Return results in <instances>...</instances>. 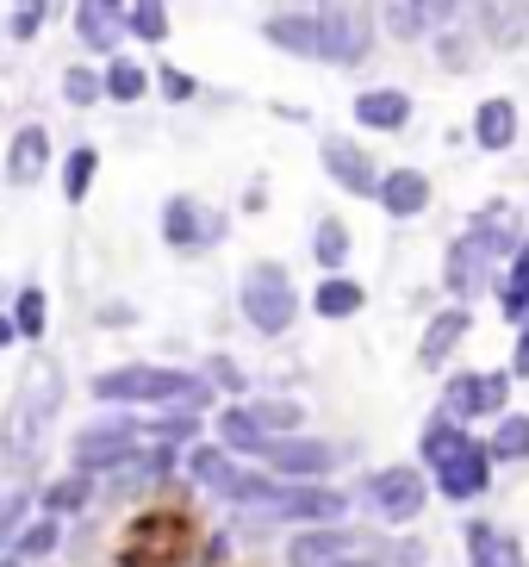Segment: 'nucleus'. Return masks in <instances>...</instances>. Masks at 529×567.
Segmentation results:
<instances>
[{"instance_id": "f257e3e1", "label": "nucleus", "mask_w": 529, "mask_h": 567, "mask_svg": "<svg viewBox=\"0 0 529 567\" xmlns=\"http://www.w3.org/2000/svg\"><path fill=\"white\" fill-rule=\"evenodd\" d=\"M63 400H69L63 362H56V355H32V362L19 368L7 412H0V462H13V467L38 462L50 424H56V412H63Z\"/></svg>"}, {"instance_id": "f03ea898", "label": "nucleus", "mask_w": 529, "mask_h": 567, "mask_svg": "<svg viewBox=\"0 0 529 567\" xmlns=\"http://www.w3.org/2000/svg\"><path fill=\"white\" fill-rule=\"evenodd\" d=\"M199 517L187 505H137L113 536V567H194Z\"/></svg>"}, {"instance_id": "7ed1b4c3", "label": "nucleus", "mask_w": 529, "mask_h": 567, "mask_svg": "<svg viewBox=\"0 0 529 567\" xmlns=\"http://www.w3.org/2000/svg\"><path fill=\"white\" fill-rule=\"evenodd\" d=\"M199 374L194 368H175V362H118V368H100L87 393L100 405H118V412H144V405H175L181 393H194Z\"/></svg>"}, {"instance_id": "20e7f679", "label": "nucleus", "mask_w": 529, "mask_h": 567, "mask_svg": "<svg viewBox=\"0 0 529 567\" xmlns=\"http://www.w3.org/2000/svg\"><path fill=\"white\" fill-rule=\"evenodd\" d=\"M237 312H243V324L256 337H287L299 324V312H305V300H299L293 275H287L274 256H256V262L237 275Z\"/></svg>"}, {"instance_id": "39448f33", "label": "nucleus", "mask_w": 529, "mask_h": 567, "mask_svg": "<svg viewBox=\"0 0 529 567\" xmlns=\"http://www.w3.org/2000/svg\"><path fill=\"white\" fill-rule=\"evenodd\" d=\"M137 450H144V424H137L132 412L106 405L100 417H87L82 431L69 436V467H82V474H113V467H125Z\"/></svg>"}, {"instance_id": "423d86ee", "label": "nucleus", "mask_w": 529, "mask_h": 567, "mask_svg": "<svg viewBox=\"0 0 529 567\" xmlns=\"http://www.w3.org/2000/svg\"><path fill=\"white\" fill-rule=\"evenodd\" d=\"M156 231H163V244L175 256H206L231 237V213L199 200V194H168L163 213H156Z\"/></svg>"}, {"instance_id": "0eeeda50", "label": "nucleus", "mask_w": 529, "mask_h": 567, "mask_svg": "<svg viewBox=\"0 0 529 567\" xmlns=\"http://www.w3.org/2000/svg\"><path fill=\"white\" fill-rule=\"evenodd\" d=\"M318 38H324L318 63H331V69H362L367 56H374L381 19L367 13L362 0H318Z\"/></svg>"}, {"instance_id": "6e6552de", "label": "nucleus", "mask_w": 529, "mask_h": 567, "mask_svg": "<svg viewBox=\"0 0 529 567\" xmlns=\"http://www.w3.org/2000/svg\"><path fill=\"white\" fill-rule=\"evenodd\" d=\"M256 517L293 524V530H305V524H343L349 493H336V486H324V481H281V474H274V486H268V499L256 505Z\"/></svg>"}, {"instance_id": "1a4fd4ad", "label": "nucleus", "mask_w": 529, "mask_h": 567, "mask_svg": "<svg viewBox=\"0 0 529 567\" xmlns=\"http://www.w3.org/2000/svg\"><path fill=\"white\" fill-rule=\"evenodd\" d=\"M443 412L461 417V424H492V417L511 412V368H461L448 374L443 386Z\"/></svg>"}, {"instance_id": "9d476101", "label": "nucleus", "mask_w": 529, "mask_h": 567, "mask_svg": "<svg viewBox=\"0 0 529 567\" xmlns=\"http://www.w3.org/2000/svg\"><path fill=\"white\" fill-rule=\"evenodd\" d=\"M362 499L374 505V517L381 524H393V530H405V524H417L424 517V505H431V481H424V467H374L362 486Z\"/></svg>"}, {"instance_id": "9b49d317", "label": "nucleus", "mask_w": 529, "mask_h": 567, "mask_svg": "<svg viewBox=\"0 0 529 567\" xmlns=\"http://www.w3.org/2000/svg\"><path fill=\"white\" fill-rule=\"evenodd\" d=\"M256 462H262L268 474H281V481H331L336 462H343V450H336V443H324V436L293 431V436H268Z\"/></svg>"}, {"instance_id": "f8f14e48", "label": "nucleus", "mask_w": 529, "mask_h": 567, "mask_svg": "<svg viewBox=\"0 0 529 567\" xmlns=\"http://www.w3.org/2000/svg\"><path fill=\"white\" fill-rule=\"evenodd\" d=\"M492 474H498V462H492V450H486V436H467L443 467H431V486L448 505H474V499L492 493Z\"/></svg>"}, {"instance_id": "ddd939ff", "label": "nucleus", "mask_w": 529, "mask_h": 567, "mask_svg": "<svg viewBox=\"0 0 529 567\" xmlns=\"http://www.w3.org/2000/svg\"><path fill=\"white\" fill-rule=\"evenodd\" d=\"M349 555H367V530H355L343 517V524H305V530H293L281 561L287 567H336Z\"/></svg>"}, {"instance_id": "4468645a", "label": "nucleus", "mask_w": 529, "mask_h": 567, "mask_svg": "<svg viewBox=\"0 0 529 567\" xmlns=\"http://www.w3.org/2000/svg\"><path fill=\"white\" fill-rule=\"evenodd\" d=\"M318 168L331 175V187H343L349 200H374V194H381V163H374L355 137L324 132L318 137Z\"/></svg>"}, {"instance_id": "2eb2a0df", "label": "nucleus", "mask_w": 529, "mask_h": 567, "mask_svg": "<svg viewBox=\"0 0 529 567\" xmlns=\"http://www.w3.org/2000/svg\"><path fill=\"white\" fill-rule=\"evenodd\" d=\"M443 287H448V300H461V306H474L486 287H498V262L480 250V237H474V231H461L455 244H448V256H443Z\"/></svg>"}, {"instance_id": "dca6fc26", "label": "nucleus", "mask_w": 529, "mask_h": 567, "mask_svg": "<svg viewBox=\"0 0 529 567\" xmlns=\"http://www.w3.org/2000/svg\"><path fill=\"white\" fill-rule=\"evenodd\" d=\"M56 168V144H50V125H19L13 137H7V156H0V182L7 187H38Z\"/></svg>"}, {"instance_id": "f3484780", "label": "nucleus", "mask_w": 529, "mask_h": 567, "mask_svg": "<svg viewBox=\"0 0 529 567\" xmlns=\"http://www.w3.org/2000/svg\"><path fill=\"white\" fill-rule=\"evenodd\" d=\"M436 200V187L431 175L417 163H398V168H381V194H374V206H381L393 225H412V218H424Z\"/></svg>"}, {"instance_id": "a211bd4d", "label": "nucleus", "mask_w": 529, "mask_h": 567, "mask_svg": "<svg viewBox=\"0 0 529 567\" xmlns=\"http://www.w3.org/2000/svg\"><path fill=\"white\" fill-rule=\"evenodd\" d=\"M467 231L480 237V250L492 256V262H511L517 244L529 237L523 213H517V200H505V194H492V200H480V213H474V225Z\"/></svg>"}, {"instance_id": "6ab92c4d", "label": "nucleus", "mask_w": 529, "mask_h": 567, "mask_svg": "<svg viewBox=\"0 0 529 567\" xmlns=\"http://www.w3.org/2000/svg\"><path fill=\"white\" fill-rule=\"evenodd\" d=\"M474 38H480L486 51H523L529 0H474Z\"/></svg>"}, {"instance_id": "aec40b11", "label": "nucleus", "mask_w": 529, "mask_h": 567, "mask_svg": "<svg viewBox=\"0 0 529 567\" xmlns=\"http://www.w3.org/2000/svg\"><path fill=\"white\" fill-rule=\"evenodd\" d=\"M467 331H474V312H467L461 300H448L443 312H431V324H424V337H417V368H448L455 362V350L467 343Z\"/></svg>"}, {"instance_id": "412c9836", "label": "nucleus", "mask_w": 529, "mask_h": 567, "mask_svg": "<svg viewBox=\"0 0 529 567\" xmlns=\"http://www.w3.org/2000/svg\"><path fill=\"white\" fill-rule=\"evenodd\" d=\"M349 113H355V125L362 132H381V137H398L405 125H412L417 101L405 94V87H362L355 101H349Z\"/></svg>"}, {"instance_id": "4be33fe9", "label": "nucleus", "mask_w": 529, "mask_h": 567, "mask_svg": "<svg viewBox=\"0 0 529 567\" xmlns=\"http://www.w3.org/2000/svg\"><path fill=\"white\" fill-rule=\"evenodd\" d=\"M517 132H523V118H517L511 94H486V101L474 106V118H467V137H474V151H486V156H505L517 144Z\"/></svg>"}, {"instance_id": "5701e85b", "label": "nucleus", "mask_w": 529, "mask_h": 567, "mask_svg": "<svg viewBox=\"0 0 529 567\" xmlns=\"http://www.w3.org/2000/svg\"><path fill=\"white\" fill-rule=\"evenodd\" d=\"M461 543H467V567H529L523 543L505 524H492V517H467Z\"/></svg>"}, {"instance_id": "b1692460", "label": "nucleus", "mask_w": 529, "mask_h": 567, "mask_svg": "<svg viewBox=\"0 0 529 567\" xmlns=\"http://www.w3.org/2000/svg\"><path fill=\"white\" fill-rule=\"evenodd\" d=\"M75 38H82L87 56H118L125 51V13L106 7V0H75Z\"/></svg>"}, {"instance_id": "393cba45", "label": "nucleus", "mask_w": 529, "mask_h": 567, "mask_svg": "<svg viewBox=\"0 0 529 567\" xmlns=\"http://www.w3.org/2000/svg\"><path fill=\"white\" fill-rule=\"evenodd\" d=\"M262 44L281 56H299V63H318L324 38H318V13H268L262 19Z\"/></svg>"}, {"instance_id": "a878e982", "label": "nucleus", "mask_w": 529, "mask_h": 567, "mask_svg": "<svg viewBox=\"0 0 529 567\" xmlns=\"http://www.w3.org/2000/svg\"><path fill=\"white\" fill-rule=\"evenodd\" d=\"M305 312L324 318V324H349V318H362V312H367V287L355 281V275H324V281L312 287Z\"/></svg>"}, {"instance_id": "bb28decb", "label": "nucleus", "mask_w": 529, "mask_h": 567, "mask_svg": "<svg viewBox=\"0 0 529 567\" xmlns=\"http://www.w3.org/2000/svg\"><path fill=\"white\" fill-rule=\"evenodd\" d=\"M212 436H218L231 455H262V443H268V431L256 424L249 400H218V405H212Z\"/></svg>"}, {"instance_id": "cd10ccee", "label": "nucleus", "mask_w": 529, "mask_h": 567, "mask_svg": "<svg viewBox=\"0 0 529 567\" xmlns=\"http://www.w3.org/2000/svg\"><path fill=\"white\" fill-rule=\"evenodd\" d=\"M94 499H100V474H82V467H69L50 486H38V512L44 517H82Z\"/></svg>"}, {"instance_id": "c85d7f7f", "label": "nucleus", "mask_w": 529, "mask_h": 567, "mask_svg": "<svg viewBox=\"0 0 529 567\" xmlns=\"http://www.w3.org/2000/svg\"><path fill=\"white\" fill-rule=\"evenodd\" d=\"M312 262L324 268V275H349V262H355V231H349V218L324 213L312 225Z\"/></svg>"}, {"instance_id": "c756f323", "label": "nucleus", "mask_w": 529, "mask_h": 567, "mask_svg": "<svg viewBox=\"0 0 529 567\" xmlns=\"http://www.w3.org/2000/svg\"><path fill=\"white\" fill-rule=\"evenodd\" d=\"M100 75H106V101L113 106H137L144 94H156V75H149V63H137V56H106L100 63Z\"/></svg>"}, {"instance_id": "7c9ffc66", "label": "nucleus", "mask_w": 529, "mask_h": 567, "mask_svg": "<svg viewBox=\"0 0 529 567\" xmlns=\"http://www.w3.org/2000/svg\"><path fill=\"white\" fill-rule=\"evenodd\" d=\"M467 436H474V431H467L461 417H448L443 405H436V412L424 417V431H417V462L443 467L448 455H455V450H461V443H467Z\"/></svg>"}, {"instance_id": "2f4dec72", "label": "nucleus", "mask_w": 529, "mask_h": 567, "mask_svg": "<svg viewBox=\"0 0 529 567\" xmlns=\"http://www.w3.org/2000/svg\"><path fill=\"white\" fill-rule=\"evenodd\" d=\"M7 318H13L19 343H32V350H38V343L50 337V293H44L38 281H25V287L13 293V306H7Z\"/></svg>"}, {"instance_id": "473e14b6", "label": "nucleus", "mask_w": 529, "mask_h": 567, "mask_svg": "<svg viewBox=\"0 0 529 567\" xmlns=\"http://www.w3.org/2000/svg\"><path fill=\"white\" fill-rule=\"evenodd\" d=\"M100 182V151L94 144H75V151L56 163V187H63V206H87V194H94Z\"/></svg>"}, {"instance_id": "72a5a7b5", "label": "nucleus", "mask_w": 529, "mask_h": 567, "mask_svg": "<svg viewBox=\"0 0 529 567\" xmlns=\"http://www.w3.org/2000/svg\"><path fill=\"white\" fill-rule=\"evenodd\" d=\"M63 549V517H44V512H32L25 517V530L13 536V561H25V567H38V561H50V555Z\"/></svg>"}, {"instance_id": "f704fd0d", "label": "nucleus", "mask_w": 529, "mask_h": 567, "mask_svg": "<svg viewBox=\"0 0 529 567\" xmlns=\"http://www.w3.org/2000/svg\"><path fill=\"white\" fill-rule=\"evenodd\" d=\"M486 450H492L498 467H529V412L492 417V431H486Z\"/></svg>"}, {"instance_id": "c9c22d12", "label": "nucleus", "mask_w": 529, "mask_h": 567, "mask_svg": "<svg viewBox=\"0 0 529 567\" xmlns=\"http://www.w3.org/2000/svg\"><path fill=\"white\" fill-rule=\"evenodd\" d=\"M231 467H237V455L225 450L218 436H212V443H187V450H181V474H187L194 486H218Z\"/></svg>"}, {"instance_id": "e433bc0d", "label": "nucleus", "mask_w": 529, "mask_h": 567, "mask_svg": "<svg viewBox=\"0 0 529 567\" xmlns=\"http://www.w3.org/2000/svg\"><path fill=\"white\" fill-rule=\"evenodd\" d=\"M431 51H436V63L448 69V75H461V69H474V56L486 51L480 38H474V25H443V32H431Z\"/></svg>"}, {"instance_id": "4c0bfd02", "label": "nucleus", "mask_w": 529, "mask_h": 567, "mask_svg": "<svg viewBox=\"0 0 529 567\" xmlns=\"http://www.w3.org/2000/svg\"><path fill=\"white\" fill-rule=\"evenodd\" d=\"M381 32L393 38V44H424V38H431L424 0H381Z\"/></svg>"}, {"instance_id": "58836bf2", "label": "nucleus", "mask_w": 529, "mask_h": 567, "mask_svg": "<svg viewBox=\"0 0 529 567\" xmlns=\"http://www.w3.org/2000/svg\"><path fill=\"white\" fill-rule=\"evenodd\" d=\"M56 94H63V106L87 113V106L106 101V75H100V63H69V69H63V82H56Z\"/></svg>"}, {"instance_id": "ea45409f", "label": "nucleus", "mask_w": 529, "mask_h": 567, "mask_svg": "<svg viewBox=\"0 0 529 567\" xmlns=\"http://www.w3.org/2000/svg\"><path fill=\"white\" fill-rule=\"evenodd\" d=\"M156 424H149V436L156 443H175V450H187V443H199V431H206V412H187V405H156Z\"/></svg>"}, {"instance_id": "a19ab883", "label": "nucleus", "mask_w": 529, "mask_h": 567, "mask_svg": "<svg viewBox=\"0 0 529 567\" xmlns=\"http://www.w3.org/2000/svg\"><path fill=\"white\" fill-rule=\"evenodd\" d=\"M125 32L137 44H168V0H132L125 7Z\"/></svg>"}, {"instance_id": "79ce46f5", "label": "nucleus", "mask_w": 529, "mask_h": 567, "mask_svg": "<svg viewBox=\"0 0 529 567\" xmlns=\"http://www.w3.org/2000/svg\"><path fill=\"white\" fill-rule=\"evenodd\" d=\"M249 412H256V424H262L268 436L305 431V405H299V400H249Z\"/></svg>"}, {"instance_id": "37998d69", "label": "nucleus", "mask_w": 529, "mask_h": 567, "mask_svg": "<svg viewBox=\"0 0 529 567\" xmlns=\"http://www.w3.org/2000/svg\"><path fill=\"white\" fill-rule=\"evenodd\" d=\"M38 512V499H32V486H7L0 493V555L13 549V536L25 530V517Z\"/></svg>"}, {"instance_id": "c03bdc74", "label": "nucleus", "mask_w": 529, "mask_h": 567, "mask_svg": "<svg viewBox=\"0 0 529 567\" xmlns=\"http://www.w3.org/2000/svg\"><path fill=\"white\" fill-rule=\"evenodd\" d=\"M44 25H50V0H13V13H7V38L13 44H32Z\"/></svg>"}, {"instance_id": "a18cd8bd", "label": "nucleus", "mask_w": 529, "mask_h": 567, "mask_svg": "<svg viewBox=\"0 0 529 567\" xmlns=\"http://www.w3.org/2000/svg\"><path fill=\"white\" fill-rule=\"evenodd\" d=\"M149 75H156V94H163L168 106H187V101H199V75H187L181 63H156Z\"/></svg>"}, {"instance_id": "49530a36", "label": "nucleus", "mask_w": 529, "mask_h": 567, "mask_svg": "<svg viewBox=\"0 0 529 567\" xmlns=\"http://www.w3.org/2000/svg\"><path fill=\"white\" fill-rule=\"evenodd\" d=\"M199 374H206L225 400H243V393H249V374L237 368V355H206V368H199Z\"/></svg>"}, {"instance_id": "de8ad7c7", "label": "nucleus", "mask_w": 529, "mask_h": 567, "mask_svg": "<svg viewBox=\"0 0 529 567\" xmlns=\"http://www.w3.org/2000/svg\"><path fill=\"white\" fill-rule=\"evenodd\" d=\"M225 555H231V530H212V536H199L194 567H225Z\"/></svg>"}, {"instance_id": "09e8293b", "label": "nucleus", "mask_w": 529, "mask_h": 567, "mask_svg": "<svg viewBox=\"0 0 529 567\" xmlns=\"http://www.w3.org/2000/svg\"><path fill=\"white\" fill-rule=\"evenodd\" d=\"M467 7H474V0H424V19H431V32H443V25H455Z\"/></svg>"}, {"instance_id": "8fccbe9b", "label": "nucleus", "mask_w": 529, "mask_h": 567, "mask_svg": "<svg viewBox=\"0 0 529 567\" xmlns=\"http://www.w3.org/2000/svg\"><path fill=\"white\" fill-rule=\"evenodd\" d=\"M511 381H529V324H517V343H511Z\"/></svg>"}, {"instance_id": "3c124183", "label": "nucleus", "mask_w": 529, "mask_h": 567, "mask_svg": "<svg viewBox=\"0 0 529 567\" xmlns=\"http://www.w3.org/2000/svg\"><path fill=\"white\" fill-rule=\"evenodd\" d=\"M100 324L118 331V324H137V312H132V306H100Z\"/></svg>"}, {"instance_id": "603ef678", "label": "nucleus", "mask_w": 529, "mask_h": 567, "mask_svg": "<svg viewBox=\"0 0 529 567\" xmlns=\"http://www.w3.org/2000/svg\"><path fill=\"white\" fill-rule=\"evenodd\" d=\"M274 118H287V125H312V113H305V106H293V101H274Z\"/></svg>"}, {"instance_id": "864d4df0", "label": "nucleus", "mask_w": 529, "mask_h": 567, "mask_svg": "<svg viewBox=\"0 0 529 567\" xmlns=\"http://www.w3.org/2000/svg\"><path fill=\"white\" fill-rule=\"evenodd\" d=\"M13 343H19V331H13V318H7V312H0V355H7V350H13Z\"/></svg>"}, {"instance_id": "5fc2aeb1", "label": "nucleus", "mask_w": 529, "mask_h": 567, "mask_svg": "<svg viewBox=\"0 0 529 567\" xmlns=\"http://www.w3.org/2000/svg\"><path fill=\"white\" fill-rule=\"evenodd\" d=\"M336 567H386V561H374V555H349V561H336Z\"/></svg>"}, {"instance_id": "6e6d98bb", "label": "nucleus", "mask_w": 529, "mask_h": 567, "mask_svg": "<svg viewBox=\"0 0 529 567\" xmlns=\"http://www.w3.org/2000/svg\"><path fill=\"white\" fill-rule=\"evenodd\" d=\"M106 7H118V13H125V7H132V0H106Z\"/></svg>"}]
</instances>
